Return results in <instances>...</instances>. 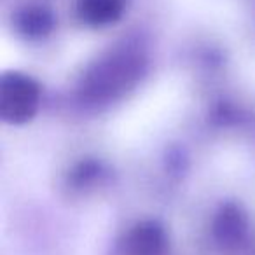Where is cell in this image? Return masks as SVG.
Masks as SVG:
<instances>
[{
    "label": "cell",
    "instance_id": "cell-3",
    "mask_svg": "<svg viewBox=\"0 0 255 255\" xmlns=\"http://www.w3.org/2000/svg\"><path fill=\"white\" fill-rule=\"evenodd\" d=\"M54 18L42 5H26L16 14V26L28 37H44L51 32Z\"/></svg>",
    "mask_w": 255,
    "mask_h": 255
},
{
    "label": "cell",
    "instance_id": "cell-1",
    "mask_svg": "<svg viewBox=\"0 0 255 255\" xmlns=\"http://www.w3.org/2000/svg\"><path fill=\"white\" fill-rule=\"evenodd\" d=\"M37 102V88L30 79L11 74L2 82V114L5 119L18 121L32 116Z\"/></svg>",
    "mask_w": 255,
    "mask_h": 255
},
{
    "label": "cell",
    "instance_id": "cell-2",
    "mask_svg": "<svg viewBox=\"0 0 255 255\" xmlns=\"http://www.w3.org/2000/svg\"><path fill=\"white\" fill-rule=\"evenodd\" d=\"M75 11L86 25L105 26L123 16L124 0H75Z\"/></svg>",
    "mask_w": 255,
    "mask_h": 255
}]
</instances>
